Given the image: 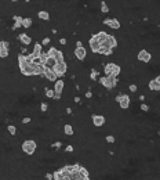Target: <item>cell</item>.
<instances>
[{"mask_svg":"<svg viewBox=\"0 0 160 180\" xmlns=\"http://www.w3.org/2000/svg\"><path fill=\"white\" fill-rule=\"evenodd\" d=\"M21 150L26 157H33L37 152V143L33 139H25L21 144Z\"/></svg>","mask_w":160,"mask_h":180,"instance_id":"obj_1","label":"cell"},{"mask_svg":"<svg viewBox=\"0 0 160 180\" xmlns=\"http://www.w3.org/2000/svg\"><path fill=\"white\" fill-rule=\"evenodd\" d=\"M119 82H120V79L113 78V76H99V79H98V83L104 89H106L108 92L113 90V89L119 85Z\"/></svg>","mask_w":160,"mask_h":180,"instance_id":"obj_2","label":"cell"},{"mask_svg":"<svg viewBox=\"0 0 160 180\" xmlns=\"http://www.w3.org/2000/svg\"><path fill=\"white\" fill-rule=\"evenodd\" d=\"M104 72H105V76H113V78H119L121 75V67L116 62H108L104 65Z\"/></svg>","mask_w":160,"mask_h":180,"instance_id":"obj_3","label":"cell"},{"mask_svg":"<svg viewBox=\"0 0 160 180\" xmlns=\"http://www.w3.org/2000/svg\"><path fill=\"white\" fill-rule=\"evenodd\" d=\"M115 103H118L119 107H120V110H123V111H126V110H128L131 105V97L130 94H127V93H120L119 92V94L115 96Z\"/></svg>","mask_w":160,"mask_h":180,"instance_id":"obj_4","label":"cell"},{"mask_svg":"<svg viewBox=\"0 0 160 180\" xmlns=\"http://www.w3.org/2000/svg\"><path fill=\"white\" fill-rule=\"evenodd\" d=\"M52 175H54V180H73L72 175H71V169H69L68 165L52 170Z\"/></svg>","mask_w":160,"mask_h":180,"instance_id":"obj_5","label":"cell"},{"mask_svg":"<svg viewBox=\"0 0 160 180\" xmlns=\"http://www.w3.org/2000/svg\"><path fill=\"white\" fill-rule=\"evenodd\" d=\"M152 60H153V54H152V53H150L148 49H145V47H142V49L137 53V61L138 62H142V64H149Z\"/></svg>","mask_w":160,"mask_h":180,"instance_id":"obj_6","label":"cell"},{"mask_svg":"<svg viewBox=\"0 0 160 180\" xmlns=\"http://www.w3.org/2000/svg\"><path fill=\"white\" fill-rule=\"evenodd\" d=\"M90 119H91L93 126L97 129L104 128L105 123H106V118H105V115H102V114H91Z\"/></svg>","mask_w":160,"mask_h":180,"instance_id":"obj_7","label":"cell"},{"mask_svg":"<svg viewBox=\"0 0 160 180\" xmlns=\"http://www.w3.org/2000/svg\"><path fill=\"white\" fill-rule=\"evenodd\" d=\"M102 25L109 26L112 31H119L121 28V22L116 18V17H111V18H104L102 20Z\"/></svg>","mask_w":160,"mask_h":180,"instance_id":"obj_8","label":"cell"},{"mask_svg":"<svg viewBox=\"0 0 160 180\" xmlns=\"http://www.w3.org/2000/svg\"><path fill=\"white\" fill-rule=\"evenodd\" d=\"M10 46H11V43L8 40H6V39L0 40V58L2 60L8 58V56H10Z\"/></svg>","mask_w":160,"mask_h":180,"instance_id":"obj_9","label":"cell"},{"mask_svg":"<svg viewBox=\"0 0 160 180\" xmlns=\"http://www.w3.org/2000/svg\"><path fill=\"white\" fill-rule=\"evenodd\" d=\"M88 47L94 54H99V50H101V43L97 40L95 38V33H91L90 39H88Z\"/></svg>","mask_w":160,"mask_h":180,"instance_id":"obj_10","label":"cell"},{"mask_svg":"<svg viewBox=\"0 0 160 180\" xmlns=\"http://www.w3.org/2000/svg\"><path fill=\"white\" fill-rule=\"evenodd\" d=\"M52 71L55 72L57 75H58L59 79H62L64 76H65V74L68 72V62L64 61V62H57V65L54 67V69Z\"/></svg>","mask_w":160,"mask_h":180,"instance_id":"obj_11","label":"cell"},{"mask_svg":"<svg viewBox=\"0 0 160 180\" xmlns=\"http://www.w3.org/2000/svg\"><path fill=\"white\" fill-rule=\"evenodd\" d=\"M11 20H13V25H11L10 29L13 31V32H15V31H18L20 28H22V21H24V17L21 15V14H13V15L10 17Z\"/></svg>","mask_w":160,"mask_h":180,"instance_id":"obj_12","label":"cell"},{"mask_svg":"<svg viewBox=\"0 0 160 180\" xmlns=\"http://www.w3.org/2000/svg\"><path fill=\"white\" fill-rule=\"evenodd\" d=\"M73 56H75V58L77 60V61H84L86 58H87V49H86L84 46L83 47H75V50H73Z\"/></svg>","mask_w":160,"mask_h":180,"instance_id":"obj_13","label":"cell"},{"mask_svg":"<svg viewBox=\"0 0 160 180\" xmlns=\"http://www.w3.org/2000/svg\"><path fill=\"white\" fill-rule=\"evenodd\" d=\"M15 38H17V40H18V42H21L24 46H26V47H28L30 43H32V36L28 35L26 32H21L20 35H17Z\"/></svg>","mask_w":160,"mask_h":180,"instance_id":"obj_14","label":"cell"},{"mask_svg":"<svg viewBox=\"0 0 160 180\" xmlns=\"http://www.w3.org/2000/svg\"><path fill=\"white\" fill-rule=\"evenodd\" d=\"M65 90V79H58L55 83H54V92L57 96H62Z\"/></svg>","mask_w":160,"mask_h":180,"instance_id":"obj_15","label":"cell"},{"mask_svg":"<svg viewBox=\"0 0 160 180\" xmlns=\"http://www.w3.org/2000/svg\"><path fill=\"white\" fill-rule=\"evenodd\" d=\"M36 17L40 21H44V22H49L51 20V13L49 10H39L36 13Z\"/></svg>","mask_w":160,"mask_h":180,"instance_id":"obj_16","label":"cell"},{"mask_svg":"<svg viewBox=\"0 0 160 180\" xmlns=\"http://www.w3.org/2000/svg\"><path fill=\"white\" fill-rule=\"evenodd\" d=\"M43 76H44V78H46L47 80L52 82V83H55L57 80L59 79V78H58V75H57V74H55L54 71H52V69H47V68H46V71H44V75H43Z\"/></svg>","mask_w":160,"mask_h":180,"instance_id":"obj_17","label":"cell"},{"mask_svg":"<svg viewBox=\"0 0 160 180\" xmlns=\"http://www.w3.org/2000/svg\"><path fill=\"white\" fill-rule=\"evenodd\" d=\"M42 53H43L42 43H40V42H35V44H33V50H32V56L35 57V60H36V58H40Z\"/></svg>","mask_w":160,"mask_h":180,"instance_id":"obj_18","label":"cell"},{"mask_svg":"<svg viewBox=\"0 0 160 180\" xmlns=\"http://www.w3.org/2000/svg\"><path fill=\"white\" fill-rule=\"evenodd\" d=\"M62 132H64V134H65V136H68V137H72L73 134H75V128H73L72 123H65L64 126H62Z\"/></svg>","mask_w":160,"mask_h":180,"instance_id":"obj_19","label":"cell"},{"mask_svg":"<svg viewBox=\"0 0 160 180\" xmlns=\"http://www.w3.org/2000/svg\"><path fill=\"white\" fill-rule=\"evenodd\" d=\"M33 22H35V20H33L32 17H24L22 28L24 29H30V28L33 26Z\"/></svg>","mask_w":160,"mask_h":180,"instance_id":"obj_20","label":"cell"},{"mask_svg":"<svg viewBox=\"0 0 160 180\" xmlns=\"http://www.w3.org/2000/svg\"><path fill=\"white\" fill-rule=\"evenodd\" d=\"M6 130H7V133L10 134V136H13V137H15L17 134H18V128H17L14 123H8V125H7Z\"/></svg>","mask_w":160,"mask_h":180,"instance_id":"obj_21","label":"cell"},{"mask_svg":"<svg viewBox=\"0 0 160 180\" xmlns=\"http://www.w3.org/2000/svg\"><path fill=\"white\" fill-rule=\"evenodd\" d=\"M109 33L106 32V31H98V32L95 33V38H97V40H98L99 43H104L105 40H106V38H108Z\"/></svg>","mask_w":160,"mask_h":180,"instance_id":"obj_22","label":"cell"},{"mask_svg":"<svg viewBox=\"0 0 160 180\" xmlns=\"http://www.w3.org/2000/svg\"><path fill=\"white\" fill-rule=\"evenodd\" d=\"M88 78H90V80H93V82H98L99 71H97L95 68H91L90 69V75H88Z\"/></svg>","mask_w":160,"mask_h":180,"instance_id":"obj_23","label":"cell"},{"mask_svg":"<svg viewBox=\"0 0 160 180\" xmlns=\"http://www.w3.org/2000/svg\"><path fill=\"white\" fill-rule=\"evenodd\" d=\"M99 11L102 14H109L111 13V8H109L108 3L105 2V0H101V4H99Z\"/></svg>","mask_w":160,"mask_h":180,"instance_id":"obj_24","label":"cell"},{"mask_svg":"<svg viewBox=\"0 0 160 180\" xmlns=\"http://www.w3.org/2000/svg\"><path fill=\"white\" fill-rule=\"evenodd\" d=\"M104 140L106 144H115L118 141V139H116V136H113V134H105Z\"/></svg>","mask_w":160,"mask_h":180,"instance_id":"obj_25","label":"cell"},{"mask_svg":"<svg viewBox=\"0 0 160 180\" xmlns=\"http://www.w3.org/2000/svg\"><path fill=\"white\" fill-rule=\"evenodd\" d=\"M58 50H59V49H57L55 46H50V47H49V50H47V56L51 57V58H55V56H57V53H58Z\"/></svg>","mask_w":160,"mask_h":180,"instance_id":"obj_26","label":"cell"},{"mask_svg":"<svg viewBox=\"0 0 160 180\" xmlns=\"http://www.w3.org/2000/svg\"><path fill=\"white\" fill-rule=\"evenodd\" d=\"M57 65V60L55 58H51V57H49V60H47V62H46V68L47 69H54V67Z\"/></svg>","mask_w":160,"mask_h":180,"instance_id":"obj_27","label":"cell"},{"mask_svg":"<svg viewBox=\"0 0 160 180\" xmlns=\"http://www.w3.org/2000/svg\"><path fill=\"white\" fill-rule=\"evenodd\" d=\"M49 110H50V103H47V101H42V103H40V111H42L43 114L49 112Z\"/></svg>","mask_w":160,"mask_h":180,"instance_id":"obj_28","label":"cell"},{"mask_svg":"<svg viewBox=\"0 0 160 180\" xmlns=\"http://www.w3.org/2000/svg\"><path fill=\"white\" fill-rule=\"evenodd\" d=\"M113 53H115V50H111V49H102L101 47V50H99V54H101V56H106V57L112 56Z\"/></svg>","mask_w":160,"mask_h":180,"instance_id":"obj_29","label":"cell"},{"mask_svg":"<svg viewBox=\"0 0 160 180\" xmlns=\"http://www.w3.org/2000/svg\"><path fill=\"white\" fill-rule=\"evenodd\" d=\"M44 94H46L47 98H54V96H55V92H54V89H44Z\"/></svg>","mask_w":160,"mask_h":180,"instance_id":"obj_30","label":"cell"},{"mask_svg":"<svg viewBox=\"0 0 160 180\" xmlns=\"http://www.w3.org/2000/svg\"><path fill=\"white\" fill-rule=\"evenodd\" d=\"M50 147H51V148H54V150H55V151H59L62 147H64V143L58 140V141H55V143H52L51 146H50Z\"/></svg>","mask_w":160,"mask_h":180,"instance_id":"obj_31","label":"cell"},{"mask_svg":"<svg viewBox=\"0 0 160 180\" xmlns=\"http://www.w3.org/2000/svg\"><path fill=\"white\" fill-rule=\"evenodd\" d=\"M55 60H57V62L65 61V56H64V51H62V50H58V53H57V56H55Z\"/></svg>","mask_w":160,"mask_h":180,"instance_id":"obj_32","label":"cell"},{"mask_svg":"<svg viewBox=\"0 0 160 180\" xmlns=\"http://www.w3.org/2000/svg\"><path fill=\"white\" fill-rule=\"evenodd\" d=\"M140 110L142 112H149L150 111V105L148 103H141L140 104Z\"/></svg>","mask_w":160,"mask_h":180,"instance_id":"obj_33","label":"cell"},{"mask_svg":"<svg viewBox=\"0 0 160 180\" xmlns=\"http://www.w3.org/2000/svg\"><path fill=\"white\" fill-rule=\"evenodd\" d=\"M42 46L43 47H46V46H50V43H51V38H49V36H44V38H43L42 39Z\"/></svg>","mask_w":160,"mask_h":180,"instance_id":"obj_34","label":"cell"},{"mask_svg":"<svg viewBox=\"0 0 160 180\" xmlns=\"http://www.w3.org/2000/svg\"><path fill=\"white\" fill-rule=\"evenodd\" d=\"M128 90H130L131 94H133V93H137L138 92V86L135 85V83H130V85H128Z\"/></svg>","mask_w":160,"mask_h":180,"instance_id":"obj_35","label":"cell"},{"mask_svg":"<svg viewBox=\"0 0 160 180\" xmlns=\"http://www.w3.org/2000/svg\"><path fill=\"white\" fill-rule=\"evenodd\" d=\"M65 152H68V154H73L75 152V146L73 144H68L65 147Z\"/></svg>","mask_w":160,"mask_h":180,"instance_id":"obj_36","label":"cell"},{"mask_svg":"<svg viewBox=\"0 0 160 180\" xmlns=\"http://www.w3.org/2000/svg\"><path fill=\"white\" fill-rule=\"evenodd\" d=\"M21 123H22V125H29V123H32V116H24L22 121H21Z\"/></svg>","mask_w":160,"mask_h":180,"instance_id":"obj_37","label":"cell"},{"mask_svg":"<svg viewBox=\"0 0 160 180\" xmlns=\"http://www.w3.org/2000/svg\"><path fill=\"white\" fill-rule=\"evenodd\" d=\"M84 97L87 98V100H91V98L94 97V93H93V90H91V89H88L87 92L84 93Z\"/></svg>","mask_w":160,"mask_h":180,"instance_id":"obj_38","label":"cell"},{"mask_svg":"<svg viewBox=\"0 0 160 180\" xmlns=\"http://www.w3.org/2000/svg\"><path fill=\"white\" fill-rule=\"evenodd\" d=\"M58 43L61 44V46H66V44H68V38H65V36L59 38V39H58Z\"/></svg>","mask_w":160,"mask_h":180,"instance_id":"obj_39","label":"cell"},{"mask_svg":"<svg viewBox=\"0 0 160 180\" xmlns=\"http://www.w3.org/2000/svg\"><path fill=\"white\" fill-rule=\"evenodd\" d=\"M44 180H54L52 172H46V173H44Z\"/></svg>","mask_w":160,"mask_h":180,"instance_id":"obj_40","label":"cell"},{"mask_svg":"<svg viewBox=\"0 0 160 180\" xmlns=\"http://www.w3.org/2000/svg\"><path fill=\"white\" fill-rule=\"evenodd\" d=\"M65 112H66V115H68V116H71V115H73V108L66 107L65 108Z\"/></svg>","mask_w":160,"mask_h":180,"instance_id":"obj_41","label":"cell"},{"mask_svg":"<svg viewBox=\"0 0 160 180\" xmlns=\"http://www.w3.org/2000/svg\"><path fill=\"white\" fill-rule=\"evenodd\" d=\"M73 101H75V104H82V97L75 96V97H73Z\"/></svg>","mask_w":160,"mask_h":180,"instance_id":"obj_42","label":"cell"},{"mask_svg":"<svg viewBox=\"0 0 160 180\" xmlns=\"http://www.w3.org/2000/svg\"><path fill=\"white\" fill-rule=\"evenodd\" d=\"M138 100H140L141 103H144L145 100H146V96H145V94H140V96H138Z\"/></svg>","mask_w":160,"mask_h":180,"instance_id":"obj_43","label":"cell"},{"mask_svg":"<svg viewBox=\"0 0 160 180\" xmlns=\"http://www.w3.org/2000/svg\"><path fill=\"white\" fill-rule=\"evenodd\" d=\"M75 47H83V42H82V40H76Z\"/></svg>","mask_w":160,"mask_h":180,"instance_id":"obj_44","label":"cell"},{"mask_svg":"<svg viewBox=\"0 0 160 180\" xmlns=\"http://www.w3.org/2000/svg\"><path fill=\"white\" fill-rule=\"evenodd\" d=\"M21 53H22V54H25V56H28V54H26V53H28V47H26V46L21 47Z\"/></svg>","mask_w":160,"mask_h":180,"instance_id":"obj_45","label":"cell"},{"mask_svg":"<svg viewBox=\"0 0 160 180\" xmlns=\"http://www.w3.org/2000/svg\"><path fill=\"white\" fill-rule=\"evenodd\" d=\"M155 80H156V82L159 83V86H160V74H159V75H156V76H155Z\"/></svg>","mask_w":160,"mask_h":180,"instance_id":"obj_46","label":"cell"},{"mask_svg":"<svg viewBox=\"0 0 160 180\" xmlns=\"http://www.w3.org/2000/svg\"><path fill=\"white\" fill-rule=\"evenodd\" d=\"M159 22H160V17H159Z\"/></svg>","mask_w":160,"mask_h":180,"instance_id":"obj_47","label":"cell"}]
</instances>
